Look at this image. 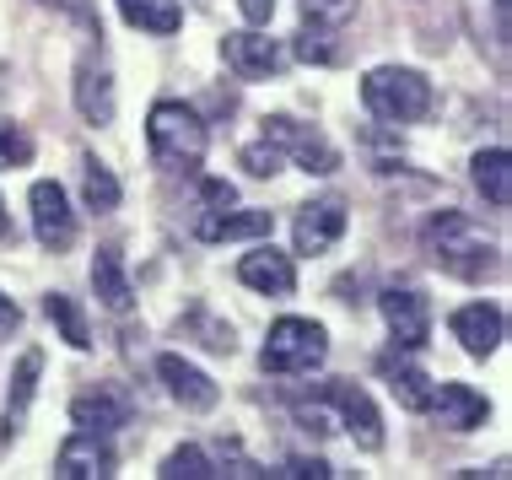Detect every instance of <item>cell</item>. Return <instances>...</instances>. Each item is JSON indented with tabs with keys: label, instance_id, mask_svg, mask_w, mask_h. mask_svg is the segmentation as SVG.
I'll list each match as a JSON object with an SVG mask.
<instances>
[{
	"label": "cell",
	"instance_id": "obj_1",
	"mask_svg": "<svg viewBox=\"0 0 512 480\" xmlns=\"http://www.w3.org/2000/svg\"><path fill=\"white\" fill-rule=\"evenodd\" d=\"M146 141H151V162H157V168H168V173H195L200 162H205V125H200L195 108L178 103V98L151 103Z\"/></svg>",
	"mask_w": 512,
	"mask_h": 480
},
{
	"label": "cell",
	"instance_id": "obj_2",
	"mask_svg": "<svg viewBox=\"0 0 512 480\" xmlns=\"http://www.w3.org/2000/svg\"><path fill=\"white\" fill-rule=\"evenodd\" d=\"M426 254L459 281H486L502 270V254H496L491 243H480L475 227H469V216H459V211L432 216V227H426Z\"/></svg>",
	"mask_w": 512,
	"mask_h": 480
},
{
	"label": "cell",
	"instance_id": "obj_3",
	"mask_svg": "<svg viewBox=\"0 0 512 480\" xmlns=\"http://www.w3.org/2000/svg\"><path fill=\"white\" fill-rule=\"evenodd\" d=\"M362 103L383 125H415V119L432 114V81L410 65H378L362 81Z\"/></svg>",
	"mask_w": 512,
	"mask_h": 480
},
{
	"label": "cell",
	"instance_id": "obj_4",
	"mask_svg": "<svg viewBox=\"0 0 512 480\" xmlns=\"http://www.w3.org/2000/svg\"><path fill=\"white\" fill-rule=\"evenodd\" d=\"M324 356H329L324 324H313V319H275L265 351H259V362H265V373L292 378V373H313V367H324Z\"/></svg>",
	"mask_w": 512,
	"mask_h": 480
},
{
	"label": "cell",
	"instance_id": "obj_5",
	"mask_svg": "<svg viewBox=\"0 0 512 480\" xmlns=\"http://www.w3.org/2000/svg\"><path fill=\"white\" fill-rule=\"evenodd\" d=\"M318 394L335 405V416H340V427L351 432V443L362 448V454H378V448H383V416H378V405H372V394L362 389V383L324 378V383H318Z\"/></svg>",
	"mask_w": 512,
	"mask_h": 480
},
{
	"label": "cell",
	"instance_id": "obj_6",
	"mask_svg": "<svg viewBox=\"0 0 512 480\" xmlns=\"http://www.w3.org/2000/svg\"><path fill=\"white\" fill-rule=\"evenodd\" d=\"M265 141L281 146V157H297L302 173L329 178V173L340 168L335 141H329L324 130H313V125H302V119H292V114H270V119H265Z\"/></svg>",
	"mask_w": 512,
	"mask_h": 480
},
{
	"label": "cell",
	"instance_id": "obj_7",
	"mask_svg": "<svg viewBox=\"0 0 512 480\" xmlns=\"http://www.w3.org/2000/svg\"><path fill=\"white\" fill-rule=\"evenodd\" d=\"M378 308H383V319H389L394 346H405V351H421L426 346V335H432V303H426L421 286H410V281L383 286Z\"/></svg>",
	"mask_w": 512,
	"mask_h": 480
},
{
	"label": "cell",
	"instance_id": "obj_8",
	"mask_svg": "<svg viewBox=\"0 0 512 480\" xmlns=\"http://www.w3.org/2000/svg\"><path fill=\"white\" fill-rule=\"evenodd\" d=\"M27 205H33V232L38 243H44L49 254H65L76 243V211L71 200H65V189L54 184V178H38L33 195H27Z\"/></svg>",
	"mask_w": 512,
	"mask_h": 480
},
{
	"label": "cell",
	"instance_id": "obj_9",
	"mask_svg": "<svg viewBox=\"0 0 512 480\" xmlns=\"http://www.w3.org/2000/svg\"><path fill=\"white\" fill-rule=\"evenodd\" d=\"M54 475L60 480H108V475H119V454L108 448V437L76 427L60 443V454H54Z\"/></svg>",
	"mask_w": 512,
	"mask_h": 480
},
{
	"label": "cell",
	"instance_id": "obj_10",
	"mask_svg": "<svg viewBox=\"0 0 512 480\" xmlns=\"http://www.w3.org/2000/svg\"><path fill=\"white\" fill-rule=\"evenodd\" d=\"M345 222H351V211H345V200H340V195L308 200V205L297 211V222H292V243H297V254H329V249L340 243Z\"/></svg>",
	"mask_w": 512,
	"mask_h": 480
},
{
	"label": "cell",
	"instance_id": "obj_11",
	"mask_svg": "<svg viewBox=\"0 0 512 480\" xmlns=\"http://www.w3.org/2000/svg\"><path fill=\"white\" fill-rule=\"evenodd\" d=\"M157 378L168 383V394L184 410H195V416H205V410H216L221 405V389L211 383V373H200L195 362H184V356H157Z\"/></svg>",
	"mask_w": 512,
	"mask_h": 480
},
{
	"label": "cell",
	"instance_id": "obj_12",
	"mask_svg": "<svg viewBox=\"0 0 512 480\" xmlns=\"http://www.w3.org/2000/svg\"><path fill=\"white\" fill-rule=\"evenodd\" d=\"M221 60H227L243 81H265L286 65V49L265 33H227L221 38Z\"/></svg>",
	"mask_w": 512,
	"mask_h": 480
},
{
	"label": "cell",
	"instance_id": "obj_13",
	"mask_svg": "<svg viewBox=\"0 0 512 480\" xmlns=\"http://www.w3.org/2000/svg\"><path fill=\"white\" fill-rule=\"evenodd\" d=\"M238 281L248 286V292H265V297H292L297 292V265H292V254H281V249H254V254H243L238 259Z\"/></svg>",
	"mask_w": 512,
	"mask_h": 480
},
{
	"label": "cell",
	"instance_id": "obj_14",
	"mask_svg": "<svg viewBox=\"0 0 512 480\" xmlns=\"http://www.w3.org/2000/svg\"><path fill=\"white\" fill-rule=\"evenodd\" d=\"M453 340H459L469 356H480V362H486V356L507 340L502 308H496V303H464L459 313H453Z\"/></svg>",
	"mask_w": 512,
	"mask_h": 480
},
{
	"label": "cell",
	"instance_id": "obj_15",
	"mask_svg": "<svg viewBox=\"0 0 512 480\" xmlns=\"http://www.w3.org/2000/svg\"><path fill=\"white\" fill-rule=\"evenodd\" d=\"M76 108H81V119H87V125H114V71H108L103 60H81L76 65Z\"/></svg>",
	"mask_w": 512,
	"mask_h": 480
},
{
	"label": "cell",
	"instance_id": "obj_16",
	"mask_svg": "<svg viewBox=\"0 0 512 480\" xmlns=\"http://www.w3.org/2000/svg\"><path fill=\"white\" fill-rule=\"evenodd\" d=\"M432 416H437L448 432H475V427H486L491 405H486V394L469 389V383H437V394H432Z\"/></svg>",
	"mask_w": 512,
	"mask_h": 480
},
{
	"label": "cell",
	"instance_id": "obj_17",
	"mask_svg": "<svg viewBox=\"0 0 512 480\" xmlns=\"http://www.w3.org/2000/svg\"><path fill=\"white\" fill-rule=\"evenodd\" d=\"M71 421L81 432H98V437H114L119 427H130V400L114 389H92V394H76L71 400Z\"/></svg>",
	"mask_w": 512,
	"mask_h": 480
},
{
	"label": "cell",
	"instance_id": "obj_18",
	"mask_svg": "<svg viewBox=\"0 0 512 480\" xmlns=\"http://www.w3.org/2000/svg\"><path fill=\"white\" fill-rule=\"evenodd\" d=\"M275 232V211H211L195 227L200 243H238V238H270Z\"/></svg>",
	"mask_w": 512,
	"mask_h": 480
},
{
	"label": "cell",
	"instance_id": "obj_19",
	"mask_svg": "<svg viewBox=\"0 0 512 480\" xmlns=\"http://www.w3.org/2000/svg\"><path fill=\"white\" fill-rule=\"evenodd\" d=\"M38 373H44V351H22L17 373H11V394H6V416H0V437H17L22 421H27V405H33L38 394Z\"/></svg>",
	"mask_w": 512,
	"mask_h": 480
},
{
	"label": "cell",
	"instance_id": "obj_20",
	"mask_svg": "<svg viewBox=\"0 0 512 480\" xmlns=\"http://www.w3.org/2000/svg\"><path fill=\"white\" fill-rule=\"evenodd\" d=\"M92 292H98V303L108 313H130L135 308V286H130V276H124L119 249H98V259H92Z\"/></svg>",
	"mask_w": 512,
	"mask_h": 480
},
{
	"label": "cell",
	"instance_id": "obj_21",
	"mask_svg": "<svg viewBox=\"0 0 512 480\" xmlns=\"http://www.w3.org/2000/svg\"><path fill=\"white\" fill-rule=\"evenodd\" d=\"M119 17L130 27H141V33L168 38L184 27V6H178V0H119Z\"/></svg>",
	"mask_w": 512,
	"mask_h": 480
},
{
	"label": "cell",
	"instance_id": "obj_22",
	"mask_svg": "<svg viewBox=\"0 0 512 480\" xmlns=\"http://www.w3.org/2000/svg\"><path fill=\"white\" fill-rule=\"evenodd\" d=\"M475 184H480V195H486L496 211H507V205H512V157L502 152V146L475 152Z\"/></svg>",
	"mask_w": 512,
	"mask_h": 480
},
{
	"label": "cell",
	"instance_id": "obj_23",
	"mask_svg": "<svg viewBox=\"0 0 512 480\" xmlns=\"http://www.w3.org/2000/svg\"><path fill=\"white\" fill-rule=\"evenodd\" d=\"M383 373H389V389H394V400L415 410V416H426L432 410V394H437V383L421 373V367H410V362H383Z\"/></svg>",
	"mask_w": 512,
	"mask_h": 480
},
{
	"label": "cell",
	"instance_id": "obj_24",
	"mask_svg": "<svg viewBox=\"0 0 512 480\" xmlns=\"http://www.w3.org/2000/svg\"><path fill=\"white\" fill-rule=\"evenodd\" d=\"M44 313H49V324H60V335H65V346H71V351H87V346H92L87 313H81L65 292H49V297H44Z\"/></svg>",
	"mask_w": 512,
	"mask_h": 480
},
{
	"label": "cell",
	"instance_id": "obj_25",
	"mask_svg": "<svg viewBox=\"0 0 512 480\" xmlns=\"http://www.w3.org/2000/svg\"><path fill=\"white\" fill-rule=\"evenodd\" d=\"M81 195H87L92 211H114V205H119V178L108 173L98 157H87V162H81Z\"/></svg>",
	"mask_w": 512,
	"mask_h": 480
},
{
	"label": "cell",
	"instance_id": "obj_26",
	"mask_svg": "<svg viewBox=\"0 0 512 480\" xmlns=\"http://www.w3.org/2000/svg\"><path fill=\"white\" fill-rule=\"evenodd\" d=\"M162 480H211L216 475V464L205 459V448H195V443H184V448H173L168 459H162V470H157Z\"/></svg>",
	"mask_w": 512,
	"mask_h": 480
},
{
	"label": "cell",
	"instance_id": "obj_27",
	"mask_svg": "<svg viewBox=\"0 0 512 480\" xmlns=\"http://www.w3.org/2000/svg\"><path fill=\"white\" fill-rule=\"evenodd\" d=\"M329 38H335V33H329V22H308L297 33L292 54H297V60H308V65H329V60H335V44H329Z\"/></svg>",
	"mask_w": 512,
	"mask_h": 480
},
{
	"label": "cell",
	"instance_id": "obj_28",
	"mask_svg": "<svg viewBox=\"0 0 512 480\" xmlns=\"http://www.w3.org/2000/svg\"><path fill=\"white\" fill-rule=\"evenodd\" d=\"M189 335H200V346L205 351H216V356H232L238 351V340H232V324H216L211 313H189Z\"/></svg>",
	"mask_w": 512,
	"mask_h": 480
},
{
	"label": "cell",
	"instance_id": "obj_29",
	"mask_svg": "<svg viewBox=\"0 0 512 480\" xmlns=\"http://www.w3.org/2000/svg\"><path fill=\"white\" fill-rule=\"evenodd\" d=\"M27 162H33V135L0 119V168H27Z\"/></svg>",
	"mask_w": 512,
	"mask_h": 480
},
{
	"label": "cell",
	"instance_id": "obj_30",
	"mask_svg": "<svg viewBox=\"0 0 512 480\" xmlns=\"http://www.w3.org/2000/svg\"><path fill=\"white\" fill-rule=\"evenodd\" d=\"M238 162H243V168L254 173V178H275V173L286 168V157H281V146H275V141H254V146H243Z\"/></svg>",
	"mask_w": 512,
	"mask_h": 480
},
{
	"label": "cell",
	"instance_id": "obj_31",
	"mask_svg": "<svg viewBox=\"0 0 512 480\" xmlns=\"http://www.w3.org/2000/svg\"><path fill=\"white\" fill-rule=\"evenodd\" d=\"M351 11H356V0H302V17H308V22H329V27L345 22Z\"/></svg>",
	"mask_w": 512,
	"mask_h": 480
},
{
	"label": "cell",
	"instance_id": "obj_32",
	"mask_svg": "<svg viewBox=\"0 0 512 480\" xmlns=\"http://www.w3.org/2000/svg\"><path fill=\"white\" fill-rule=\"evenodd\" d=\"M200 200H205V211H227V205H238V189H232L227 178H205Z\"/></svg>",
	"mask_w": 512,
	"mask_h": 480
},
{
	"label": "cell",
	"instance_id": "obj_33",
	"mask_svg": "<svg viewBox=\"0 0 512 480\" xmlns=\"http://www.w3.org/2000/svg\"><path fill=\"white\" fill-rule=\"evenodd\" d=\"M275 475H292V480H329L335 470H329L324 459H286V464H281V470H275Z\"/></svg>",
	"mask_w": 512,
	"mask_h": 480
},
{
	"label": "cell",
	"instance_id": "obj_34",
	"mask_svg": "<svg viewBox=\"0 0 512 480\" xmlns=\"http://www.w3.org/2000/svg\"><path fill=\"white\" fill-rule=\"evenodd\" d=\"M44 6H60L65 17H76L81 27H92V33H98V11H92V0H44Z\"/></svg>",
	"mask_w": 512,
	"mask_h": 480
},
{
	"label": "cell",
	"instance_id": "obj_35",
	"mask_svg": "<svg viewBox=\"0 0 512 480\" xmlns=\"http://www.w3.org/2000/svg\"><path fill=\"white\" fill-rule=\"evenodd\" d=\"M297 421H302V432H313V437H324L329 427H335L324 405H297Z\"/></svg>",
	"mask_w": 512,
	"mask_h": 480
},
{
	"label": "cell",
	"instance_id": "obj_36",
	"mask_svg": "<svg viewBox=\"0 0 512 480\" xmlns=\"http://www.w3.org/2000/svg\"><path fill=\"white\" fill-rule=\"evenodd\" d=\"M238 11H243L254 27H265V22L275 17V0H238Z\"/></svg>",
	"mask_w": 512,
	"mask_h": 480
},
{
	"label": "cell",
	"instance_id": "obj_37",
	"mask_svg": "<svg viewBox=\"0 0 512 480\" xmlns=\"http://www.w3.org/2000/svg\"><path fill=\"white\" fill-rule=\"evenodd\" d=\"M17 324H22V308L11 303L6 292H0V329H17Z\"/></svg>",
	"mask_w": 512,
	"mask_h": 480
},
{
	"label": "cell",
	"instance_id": "obj_38",
	"mask_svg": "<svg viewBox=\"0 0 512 480\" xmlns=\"http://www.w3.org/2000/svg\"><path fill=\"white\" fill-rule=\"evenodd\" d=\"M491 6H496V33L507 38V6H512V0H491Z\"/></svg>",
	"mask_w": 512,
	"mask_h": 480
},
{
	"label": "cell",
	"instance_id": "obj_39",
	"mask_svg": "<svg viewBox=\"0 0 512 480\" xmlns=\"http://www.w3.org/2000/svg\"><path fill=\"white\" fill-rule=\"evenodd\" d=\"M0 238H11V211H6V200H0Z\"/></svg>",
	"mask_w": 512,
	"mask_h": 480
}]
</instances>
